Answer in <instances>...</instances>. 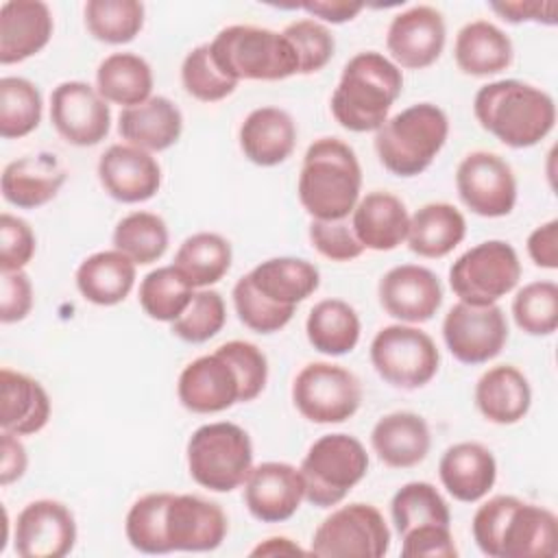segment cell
Wrapping results in <instances>:
<instances>
[{
  "mask_svg": "<svg viewBox=\"0 0 558 558\" xmlns=\"http://www.w3.org/2000/svg\"><path fill=\"white\" fill-rule=\"evenodd\" d=\"M170 235L166 220L153 211H131L113 229V248L135 266H148L163 257Z\"/></svg>",
  "mask_w": 558,
  "mask_h": 558,
  "instance_id": "f35d334b",
  "label": "cell"
},
{
  "mask_svg": "<svg viewBox=\"0 0 558 558\" xmlns=\"http://www.w3.org/2000/svg\"><path fill=\"white\" fill-rule=\"evenodd\" d=\"M96 89L107 102L124 109L142 105L153 92V70L140 54L113 52L98 63Z\"/></svg>",
  "mask_w": 558,
  "mask_h": 558,
  "instance_id": "d590c367",
  "label": "cell"
},
{
  "mask_svg": "<svg viewBox=\"0 0 558 558\" xmlns=\"http://www.w3.org/2000/svg\"><path fill=\"white\" fill-rule=\"evenodd\" d=\"M512 318L527 336H551L558 329V286L532 281L512 301Z\"/></svg>",
  "mask_w": 558,
  "mask_h": 558,
  "instance_id": "ee69618b",
  "label": "cell"
},
{
  "mask_svg": "<svg viewBox=\"0 0 558 558\" xmlns=\"http://www.w3.org/2000/svg\"><path fill=\"white\" fill-rule=\"evenodd\" d=\"M246 279L257 294L281 307H296L320 286L318 268L301 257H270L246 272Z\"/></svg>",
  "mask_w": 558,
  "mask_h": 558,
  "instance_id": "1f68e13d",
  "label": "cell"
},
{
  "mask_svg": "<svg viewBox=\"0 0 558 558\" xmlns=\"http://www.w3.org/2000/svg\"><path fill=\"white\" fill-rule=\"evenodd\" d=\"M194 296V288L174 266L150 270L140 283V305L144 314L159 323L177 320Z\"/></svg>",
  "mask_w": 558,
  "mask_h": 558,
  "instance_id": "b9f144b4",
  "label": "cell"
},
{
  "mask_svg": "<svg viewBox=\"0 0 558 558\" xmlns=\"http://www.w3.org/2000/svg\"><path fill=\"white\" fill-rule=\"evenodd\" d=\"M351 214L353 233L364 248L392 251L408 238L410 214L403 201L390 192H368Z\"/></svg>",
  "mask_w": 558,
  "mask_h": 558,
  "instance_id": "f1b7e54d",
  "label": "cell"
},
{
  "mask_svg": "<svg viewBox=\"0 0 558 558\" xmlns=\"http://www.w3.org/2000/svg\"><path fill=\"white\" fill-rule=\"evenodd\" d=\"M281 35L294 48V54L299 59V74L320 72L333 57L336 39L331 31L312 17L290 22L281 31Z\"/></svg>",
  "mask_w": 558,
  "mask_h": 558,
  "instance_id": "c3c4849f",
  "label": "cell"
},
{
  "mask_svg": "<svg viewBox=\"0 0 558 558\" xmlns=\"http://www.w3.org/2000/svg\"><path fill=\"white\" fill-rule=\"evenodd\" d=\"M447 41L445 17L429 4H416L392 17L386 48L401 70H423L438 61Z\"/></svg>",
  "mask_w": 558,
  "mask_h": 558,
  "instance_id": "ac0fdd59",
  "label": "cell"
},
{
  "mask_svg": "<svg viewBox=\"0 0 558 558\" xmlns=\"http://www.w3.org/2000/svg\"><path fill=\"white\" fill-rule=\"evenodd\" d=\"M296 7L307 11L312 17H318L331 24L351 22L364 9L362 2H347V0H314V2H301Z\"/></svg>",
  "mask_w": 558,
  "mask_h": 558,
  "instance_id": "680465c9",
  "label": "cell"
},
{
  "mask_svg": "<svg viewBox=\"0 0 558 558\" xmlns=\"http://www.w3.org/2000/svg\"><path fill=\"white\" fill-rule=\"evenodd\" d=\"M33 310V283L24 270L2 272L0 279V320L4 325L24 320Z\"/></svg>",
  "mask_w": 558,
  "mask_h": 558,
  "instance_id": "db71d44e",
  "label": "cell"
},
{
  "mask_svg": "<svg viewBox=\"0 0 558 558\" xmlns=\"http://www.w3.org/2000/svg\"><path fill=\"white\" fill-rule=\"evenodd\" d=\"M299 471L305 501L316 508H331L364 480L368 453L351 434H325L312 442Z\"/></svg>",
  "mask_w": 558,
  "mask_h": 558,
  "instance_id": "9c48e42d",
  "label": "cell"
},
{
  "mask_svg": "<svg viewBox=\"0 0 558 558\" xmlns=\"http://www.w3.org/2000/svg\"><path fill=\"white\" fill-rule=\"evenodd\" d=\"M37 240L31 225L13 214L0 216V270H22L35 255Z\"/></svg>",
  "mask_w": 558,
  "mask_h": 558,
  "instance_id": "816d5d0a",
  "label": "cell"
},
{
  "mask_svg": "<svg viewBox=\"0 0 558 558\" xmlns=\"http://www.w3.org/2000/svg\"><path fill=\"white\" fill-rule=\"evenodd\" d=\"M74 543V514L57 499H35L15 519L13 547L20 558H63Z\"/></svg>",
  "mask_w": 558,
  "mask_h": 558,
  "instance_id": "e0dca14e",
  "label": "cell"
},
{
  "mask_svg": "<svg viewBox=\"0 0 558 558\" xmlns=\"http://www.w3.org/2000/svg\"><path fill=\"white\" fill-rule=\"evenodd\" d=\"M50 122L72 146L100 144L111 126L107 100L85 81H63L50 96Z\"/></svg>",
  "mask_w": 558,
  "mask_h": 558,
  "instance_id": "2e32d148",
  "label": "cell"
},
{
  "mask_svg": "<svg viewBox=\"0 0 558 558\" xmlns=\"http://www.w3.org/2000/svg\"><path fill=\"white\" fill-rule=\"evenodd\" d=\"M170 493H148L126 512L124 532L133 549L142 554H170L163 536V512Z\"/></svg>",
  "mask_w": 558,
  "mask_h": 558,
  "instance_id": "f6af8a7d",
  "label": "cell"
},
{
  "mask_svg": "<svg viewBox=\"0 0 558 558\" xmlns=\"http://www.w3.org/2000/svg\"><path fill=\"white\" fill-rule=\"evenodd\" d=\"M231 244L214 231L192 233L181 242L174 255V268L196 290L218 283L231 268Z\"/></svg>",
  "mask_w": 558,
  "mask_h": 558,
  "instance_id": "74e56055",
  "label": "cell"
},
{
  "mask_svg": "<svg viewBox=\"0 0 558 558\" xmlns=\"http://www.w3.org/2000/svg\"><path fill=\"white\" fill-rule=\"evenodd\" d=\"M231 296L240 323L257 333H275L283 329L294 316V307L275 305L262 294H257L246 275L235 281Z\"/></svg>",
  "mask_w": 558,
  "mask_h": 558,
  "instance_id": "681fc988",
  "label": "cell"
},
{
  "mask_svg": "<svg viewBox=\"0 0 558 558\" xmlns=\"http://www.w3.org/2000/svg\"><path fill=\"white\" fill-rule=\"evenodd\" d=\"M514 57L510 37L488 20L464 24L453 44L456 65L471 76H493L510 68Z\"/></svg>",
  "mask_w": 558,
  "mask_h": 558,
  "instance_id": "d6a6232c",
  "label": "cell"
},
{
  "mask_svg": "<svg viewBox=\"0 0 558 558\" xmlns=\"http://www.w3.org/2000/svg\"><path fill=\"white\" fill-rule=\"evenodd\" d=\"M447 135V113L432 102H416L375 131V153L390 174L410 179L432 166Z\"/></svg>",
  "mask_w": 558,
  "mask_h": 558,
  "instance_id": "8992f818",
  "label": "cell"
},
{
  "mask_svg": "<svg viewBox=\"0 0 558 558\" xmlns=\"http://www.w3.org/2000/svg\"><path fill=\"white\" fill-rule=\"evenodd\" d=\"M460 201L477 216L501 218L517 205V179L510 163L497 153L473 150L456 170Z\"/></svg>",
  "mask_w": 558,
  "mask_h": 558,
  "instance_id": "9a60e30c",
  "label": "cell"
},
{
  "mask_svg": "<svg viewBox=\"0 0 558 558\" xmlns=\"http://www.w3.org/2000/svg\"><path fill=\"white\" fill-rule=\"evenodd\" d=\"M290 554H305V549H301L288 536H270L251 549V556H290Z\"/></svg>",
  "mask_w": 558,
  "mask_h": 558,
  "instance_id": "91938a15",
  "label": "cell"
},
{
  "mask_svg": "<svg viewBox=\"0 0 558 558\" xmlns=\"http://www.w3.org/2000/svg\"><path fill=\"white\" fill-rule=\"evenodd\" d=\"M390 514L392 523L399 536H403L408 530L438 523L449 525L451 512L445 501V497L438 493V488L429 482H408L403 484L392 501H390Z\"/></svg>",
  "mask_w": 558,
  "mask_h": 558,
  "instance_id": "60d3db41",
  "label": "cell"
},
{
  "mask_svg": "<svg viewBox=\"0 0 558 558\" xmlns=\"http://www.w3.org/2000/svg\"><path fill=\"white\" fill-rule=\"evenodd\" d=\"M401 89L403 74L388 57L377 50L357 52L342 68L331 94V113L347 131H377L388 120Z\"/></svg>",
  "mask_w": 558,
  "mask_h": 558,
  "instance_id": "277c9868",
  "label": "cell"
},
{
  "mask_svg": "<svg viewBox=\"0 0 558 558\" xmlns=\"http://www.w3.org/2000/svg\"><path fill=\"white\" fill-rule=\"evenodd\" d=\"M390 549V530L373 504H349L316 527L307 554L323 558H381Z\"/></svg>",
  "mask_w": 558,
  "mask_h": 558,
  "instance_id": "7c38bea8",
  "label": "cell"
},
{
  "mask_svg": "<svg viewBox=\"0 0 558 558\" xmlns=\"http://www.w3.org/2000/svg\"><path fill=\"white\" fill-rule=\"evenodd\" d=\"M292 403L312 423H344L360 410L362 384L340 364L310 362L292 381Z\"/></svg>",
  "mask_w": 558,
  "mask_h": 558,
  "instance_id": "4fadbf2b",
  "label": "cell"
},
{
  "mask_svg": "<svg viewBox=\"0 0 558 558\" xmlns=\"http://www.w3.org/2000/svg\"><path fill=\"white\" fill-rule=\"evenodd\" d=\"M135 286V262L118 248L98 251L76 268V288L94 305H118Z\"/></svg>",
  "mask_w": 558,
  "mask_h": 558,
  "instance_id": "836d02e7",
  "label": "cell"
},
{
  "mask_svg": "<svg viewBox=\"0 0 558 558\" xmlns=\"http://www.w3.org/2000/svg\"><path fill=\"white\" fill-rule=\"evenodd\" d=\"M401 556L405 558H456L458 547L453 543L449 525L427 523L408 530L401 536Z\"/></svg>",
  "mask_w": 558,
  "mask_h": 558,
  "instance_id": "f5cc1de1",
  "label": "cell"
},
{
  "mask_svg": "<svg viewBox=\"0 0 558 558\" xmlns=\"http://www.w3.org/2000/svg\"><path fill=\"white\" fill-rule=\"evenodd\" d=\"M473 541L488 558H554L558 519L551 510L514 495L484 501L471 521Z\"/></svg>",
  "mask_w": 558,
  "mask_h": 558,
  "instance_id": "7a4b0ae2",
  "label": "cell"
},
{
  "mask_svg": "<svg viewBox=\"0 0 558 558\" xmlns=\"http://www.w3.org/2000/svg\"><path fill=\"white\" fill-rule=\"evenodd\" d=\"M377 296L388 316L414 325L429 320L438 312L442 305V286L429 268L401 264L379 279Z\"/></svg>",
  "mask_w": 558,
  "mask_h": 558,
  "instance_id": "ffe728a7",
  "label": "cell"
},
{
  "mask_svg": "<svg viewBox=\"0 0 558 558\" xmlns=\"http://www.w3.org/2000/svg\"><path fill=\"white\" fill-rule=\"evenodd\" d=\"M490 9L501 15V20L510 24H521V22H536V24H556V2H493Z\"/></svg>",
  "mask_w": 558,
  "mask_h": 558,
  "instance_id": "11a10c76",
  "label": "cell"
},
{
  "mask_svg": "<svg viewBox=\"0 0 558 558\" xmlns=\"http://www.w3.org/2000/svg\"><path fill=\"white\" fill-rule=\"evenodd\" d=\"M438 475L453 499L475 504L495 486L497 462L488 447L464 440L445 449L438 462Z\"/></svg>",
  "mask_w": 558,
  "mask_h": 558,
  "instance_id": "d4e9b609",
  "label": "cell"
},
{
  "mask_svg": "<svg viewBox=\"0 0 558 558\" xmlns=\"http://www.w3.org/2000/svg\"><path fill=\"white\" fill-rule=\"evenodd\" d=\"M466 235V220L451 203H427L410 216L408 246L425 259L449 255Z\"/></svg>",
  "mask_w": 558,
  "mask_h": 558,
  "instance_id": "e575fe53",
  "label": "cell"
},
{
  "mask_svg": "<svg viewBox=\"0 0 558 558\" xmlns=\"http://www.w3.org/2000/svg\"><path fill=\"white\" fill-rule=\"evenodd\" d=\"M52 11L41 0H9L0 7V63L11 65L41 52L52 37Z\"/></svg>",
  "mask_w": 558,
  "mask_h": 558,
  "instance_id": "603a6c76",
  "label": "cell"
},
{
  "mask_svg": "<svg viewBox=\"0 0 558 558\" xmlns=\"http://www.w3.org/2000/svg\"><path fill=\"white\" fill-rule=\"evenodd\" d=\"M190 477L214 493L242 486L253 469V442L235 423L216 421L201 425L187 440Z\"/></svg>",
  "mask_w": 558,
  "mask_h": 558,
  "instance_id": "ba28073f",
  "label": "cell"
},
{
  "mask_svg": "<svg viewBox=\"0 0 558 558\" xmlns=\"http://www.w3.org/2000/svg\"><path fill=\"white\" fill-rule=\"evenodd\" d=\"M65 177V168L52 153H37L7 163L0 187L7 203L20 209H37L59 194Z\"/></svg>",
  "mask_w": 558,
  "mask_h": 558,
  "instance_id": "cb8c5ba5",
  "label": "cell"
},
{
  "mask_svg": "<svg viewBox=\"0 0 558 558\" xmlns=\"http://www.w3.org/2000/svg\"><path fill=\"white\" fill-rule=\"evenodd\" d=\"M83 15L89 35L102 44H129L144 28V4L137 0H89Z\"/></svg>",
  "mask_w": 558,
  "mask_h": 558,
  "instance_id": "ab89813d",
  "label": "cell"
},
{
  "mask_svg": "<svg viewBox=\"0 0 558 558\" xmlns=\"http://www.w3.org/2000/svg\"><path fill=\"white\" fill-rule=\"evenodd\" d=\"M240 148L244 157L262 168L283 163L296 146V124L279 107L253 109L240 126Z\"/></svg>",
  "mask_w": 558,
  "mask_h": 558,
  "instance_id": "484cf974",
  "label": "cell"
},
{
  "mask_svg": "<svg viewBox=\"0 0 558 558\" xmlns=\"http://www.w3.org/2000/svg\"><path fill=\"white\" fill-rule=\"evenodd\" d=\"M475 405L486 421L495 425H514L530 412V381L512 364L493 366L475 384Z\"/></svg>",
  "mask_w": 558,
  "mask_h": 558,
  "instance_id": "4dcf8cb0",
  "label": "cell"
},
{
  "mask_svg": "<svg viewBox=\"0 0 558 558\" xmlns=\"http://www.w3.org/2000/svg\"><path fill=\"white\" fill-rule=\"evenodd\" d=\"M0 484L2 486H9L13 482H17L26 466H28V456H26V449L20 440V436L11 434V432H2V438H0Z\"/></svg>",
  "mask_w": 558,
  "mask_h": 558,
  "instance_id": "6f0895ef",
  "label": "cell"
},
{
  "mask_svg": "<svg viewBox=\"0 0 558 558\" xmlns=\"http://www.w3.org/2000/svg\"><path fill=\"white\" fill-rule=\"evenodd\" d=\"M371 364L377 375L403 390L429 384L440 364V353L432 336L412 325H388L371 342Z\"/></svg>",
  "mask_w": 558,
  "mask_h": 558,
  "instance_id": "8fae6325",
  "label": "cell"
},
{
  "mask_svg": "<svg viewBox=\"0 0 558 558\" xmlns=\"http://www.w3.org/2000/svg\"><path fill=\"white\" fill-rule=\"evenodd\" d=\"M362 168L355 150L338 137L314 140L299 174V201L312 220H344L355 209Z\"/></svg>",
  "mask_w": 558,
  "mask_h": 558,
  "instance_id": "5b68a950",
  "label": "cell"
},
{
  "mask_svg": "<svg viewBox=\"0 0 558 558\" xmlns=\"http://www.w3.org/2000/svg\"><path fill=\"white\" fill-rule=\"evenodd\" d=\"M442 338L449 353L462 364H486L508 342L504 310L493 305H469L458 301L442 320Z\"/></svg>",
  "mask_w": 558,
  "mask_h": 558,
  "instance_id": "5bb4252c",
  "label": "cell"
},
{
  "mask_svg": "<svg viewBox=\"0 0 558 558\" xmlns=\"http://www.w3.org/2000/svg\"><path fill=\"white\" fill-rule=\"evenodd\" d=\"M183 131L179 107L166 96H150L142 105L126 107L118 118L120 137L148 153H161L174 146Z\"/></svg>",
  "mask_w": 558,
  "mask_h": 558,
  "instance_id": "4316f807",
  "label": "cell"
},
{
  "mask_svg": "<svg viewBox=\"0 0 558 558\" xmlns=\"http://www.w3.org/2000/svg\"><path fill=\"white\" fill-rule=\"evenodd\" d=\"M222 508L198 495H174L166 504L163 536L170 551H211L227 536Z\"/></svg>",
  "mask_w": 558,
  "mask_h": 558,
  "instance_id": "d6986e66",
  "label": "cell"
},
{
  "mask_svg": "<svg viewBox=\"0 0 558 558\" xmlns=\"http://www.w3.org/2000/svg\"><path fill=\"white\" fill-rule=\"evenodd\" d=\"M521 279V262L512 244L486 240L464 251L449 268L453 294L469 305H493Z\"/></svg>",
  "mask_w": 558,
  "mask_h": 558,
  "instance_id": "30bf717a",
  "label": "cell"
},
{
  "mask_svg": "<svg viewBox=\"0 0 558 558\" xmlns=\"http://www.w3.org/2000/svg\"><path fill=\"white\" fill-rule=\"evenodd\" d=\"M216 65L233 81H283L299 74L290 41L270 28L233 24L209 44Z\"/></svg>",
  "mask_w": 558,
  "mask_h": 558,
  "instance_id": "52a82bcc",
  "label": "cell"
},
{
  "mask_svg": "<svg viewBox=\"0 0 558 558\" xmlns=\"http://www.w3.org/2000/svg\"><path fill=\"white\" fill-rule=\"evenodd\" d=\"M266 381L268 360L264 351L246 340H229L181 371L177 395L185 410L216 414L257 399Z\"/></svg>",
  "mask_w": 558,
  "mask_h": 558,
  "instance_id": "6da1fadb",
  "label": "cell"
},
{
  "mask_svg": "<svg viewBox=\"0 0 558 558\" xmlns=\"http://www.w3.org/2000/svg\"><path fill=\"white\" fill-rule=\"evenodd\" d=\"M475 120L510 148H530L545 140L556 124L554 98L517 78L482 85L473 98Z\"/></svg>",
  "mask_w": 558,
  "mask_h": 558,
  "instance_id": "3957f363",
  "label": "cell"
},
{
  "mask_svg": "<svg viewBox=\"0 0 558 558\" xmlns=\"http://www.w3.org/2000/svg\"><path fill=\"white\" fill-rule=\"evenodd\" d=\"M312 246L331 262H351L364 253V246L353 233L351 222L344 220H312L310 222Z\"/></svg>",
  "mask_w": 558,
  "mask_h": 558,
  "instance_id": "f907efd6",
  "label": "cell"
},
{
  "mask_svg": "<svg viewBox=\"0 0 558 558\" xmlns=\"http://www.w3.org/2000/svg\"><path fill=\"white\" fill-rule=\"evenodd\" d=\"M41 122V94L35 83L22 76L0 78V135L20 140Z\"/></svg>",
  "mask_w": 558,
  "mask_h": 558,
  "instance_id": "7bdbcfd3",
  "label": "cell"
},
{
  "mask_svg": "<svg viewBox=\"0 0 558 558\" xmlns=\"http://www.w3.org/2000/svg\"><path fill=\"white\" fill-rule=\"evenodd\" d=\"M98 181L118 203H144L159 192L161 168L148 150L113 144L98 159Z\"/></svg>",
  "mask_w": 558,
  "mask_h": 558,
  "instance_id": "44dd1931",
  "label": "cell"
},
{
  "mask_svg": "<svg viewBox=\"0 0 558 558\" xmlns=\"http://www.w3.org/2000/svg\"><path fill=\"white\" fill-rule=\"evenodd\" d=\"M227 323V307L220 292L203 288L194 292L185 312L170 323V331L190 344H203Z\"/></svg>",
  "mask_w": 558,
  "mask_h": 558,
  "instance_id": "7dc6e473",
  "label": "cell"
},
{
  "mask_svg": "<svg viewBox=\"0 0 558 558\" xmlns=\"http://www.w3.org/2000/svg\"><path fill=\"white\" fill-rule=\"evenodd\" d=\"M360 316L342 299L318 301L305 320L310 344L325 355L351 353L360 342Z\"/></svg>",
  "mask_w": 558,
  "mask_h": 558,
  "instance_id": "8d00e7d4",
  "label": "cell"
},
{
  "mask_svg": "<svg viewBox=\"0 0 558 558\" xmlns=\"http://www.w3.org/2000/svg\"><path fill=\"white\" fill-rule=\"evenodd\" d=\"M371 445L386 466L412 469L427 458L432 434L421 414L399 410L381 416L375 423Z\"/></svg>",
  "mask_w": 558,
  "mask_h": 558,
  "instance_id": "83f0119b",
  "label": "cell"
},
{
  "mask_svg": "<svg viewBox=\"0 0 558 558\" xmlns=\"http://www.w3.org/2000/svg\"><path fill=\"white\" fill-rule=\"evenodd\" d=\"M50 397L46 388L26 373L0 371V427L15 436H31L46 427L50 418Z\"/></svg>",
  "mask_w": 558,
  "mask_h": 558,
  "instance_id": "f546056e",
  "label": "cell"
},
{
  "mask_svg": "<svg viewBox=\"0 0 558 558\" xmlns=\"http://www.w3.org/2000/svg\"><path fill=\"white\" fill-rule=\"evenodd\" d=\"M303 499L301 471L288 462H262L244 482V506L262 523L288 521Z\"/></svg>",
  "mask_w": 558,
  "mask_h": 558,
  "instance_id": "7402d4cb",
  "label": "cell"
},
{
  "mask_svg": "<svg viewBox=\"0 0 558 558\" xmlns=\"http://www.w3.org/2000/svg\"><path fill=\"white\" fill-rule=\"evenodd\" d=\"M527 255L538 268H558V220H547L527 235Z\"/></svg>",
  "mask_w": 558,
  "mask_h": 558,
  "instance_id": "9f6ffc18",
  "label": "cell"
},
{
  "mask_svg": "<svg viewBox=\"0 0 558 558\" xmlns=\"http://www.w3.org/2000/svg\"><path fill=\"white\" fill-rule=\"evenodd\" d=\"M181 83L185 92L201 102H218L231 96L238 81L229 78L214 61L209 44L192 48L181 63Z\"/></svg>",
  "mask_w": 558,
  "mask_h": 558,
  "instance_id": "bcb514c9",
  "label": "cell"
}]
</instances>
